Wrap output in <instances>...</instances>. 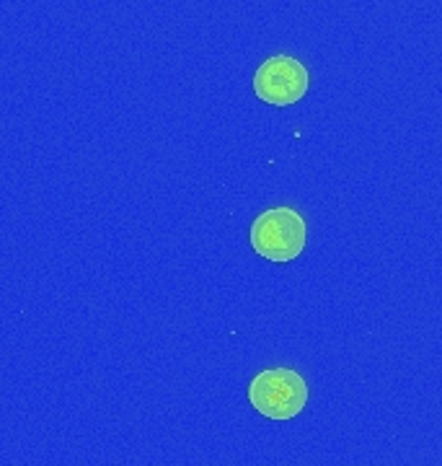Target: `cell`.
Instances as JSON below:
<instances>
[{
	"mask_svg": "<svg viewBox=\"0 0 442 466\" xmlns=\"http://www.w3.org/2000/svg\"><path fill=\"white\" fill-rule=\"evenodd\" d=\"M248 401L269 420H293L308 404V383L290 368H266L248 383Z\"/></svg>",
	"mask_w": 442,
	"mask_h": 466,
	"instance_id": "2",
	"label": "cell"
},
{
	"mask_svg": "<svg viewBox=\"0 0 442 466\" xmlns=\"http://www.w3.org/2000/svg\"><path fill=\"white\" fill-rule=\"evenodd\" d=\"M308 226L295 208H269L251 223V249L266 262H293L306 249Z\"/></svg>",
	"mask_w": 442,
	"mask_h": 466,
	"instance_id": "1",
	"label": "cell"
},
{
	"mask_svg": "<svg viewBox=\"0 0 442 466\" xmlns=\"http://www.w3.org/2000/svg\"><path fill=\"white\" fill-rule=\"evenodd\" d=\"M311 76L303 63L290 55H275L264 60L254 73V94L272 106H290L308 94Z\"/></svg>",
	"mask_w": 442,
	"mask_h": 466,
	"instance_id": "3",
	"label": "cell"
}]
</instances>
